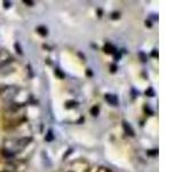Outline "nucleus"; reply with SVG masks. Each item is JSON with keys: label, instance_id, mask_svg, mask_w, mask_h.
Instances as JSON below:
<instances>
[{"label": "nucleus", "instance_id": "obj_15", "mask_svg": "<svg viewBox=\"0 0 183 172\" xmlns=\"http://www.w3.org/2000/svg\"><path fill=\"white\" fill-rule=\"evenodd\" d=\"M12 6V2L11 1H4V7L5 8H9Z\"/></svg>", "mask_w": 183, "mask_h": 172}, {"label": "nucleus", "instance_id": "obj_18", "mask_svg": "<svg viewBox=\"0 0 183 172\" xmlns=\"http://www.w3.org/2000/svg\"><path fill=\"white\" fill-rule=\"evenodd\" d=\"M116 70H117V67L115 66V64H112V66H111V71H112V72H115Z\"/></svg>", "mask_w": 183, "mask_h": 172}, {"label": "nucleus", "instance_id": "obj_13", "mask_svg": "<svg viewBox=\"0 0 183 172\" xmlns=\"http://www.w3.org/2000/svg\"><path fill=\"white\" fill-rule=\"evenodd\" d=\"M23 2H24V4L26 5V6H30V7H31V6H33V5H35V1H31V0H24Z\"/></svg>", "mask_w": 183, "mask_h": 172}, {"label": "nucleus", "instance_id": "obj_10", "mask_svg": "<svg viewBox=\"0 0 183 172\" xmlns=\"http://www.w3.org/2000/svg\"><path fill=\"white\" fill-rule=\"evenodd\" d=\"M99 112H100V108L97 107V106H94V107L91 109V114L93 115V116L96 117L97 115H99Z\"/></svg>", "mask_w": 183, "mask_h": 172}, {"label": "nucleus", "instance_id": "obj_11", "mask_svg": "<svg viewBox=\"0 0 183 172\" xmlns=\"http://www.w3.org/2000/svg\"><path fill=\"white\" fill-rule=\"evenodd\" d=\"M120 17V13H118V12H115V13H112L111 14V18L112 20H117V18Z\"/></svg>", "mask_w": 183, "mask_h": 172}, {"label": "nucleus", "instance_id": "obj_21", "mask_svg": "<svg viewBox=\"0 0 183 172\" xmlns=\"http://www.w3.org/2000/svg\"><path fill=\"white\" fill-rule=\"evenodd\" d=\"M4 172H6V171H4Z\"/></svg>", "mask_w": 183, "mask_h": 172}, {"label": "nucleus", "instance_id": "obj_5", "mask_svg": "<svg viewBox=\"0 0 183 172\" xmlns=\"http://www.w3.org/2000/svg\"><path fill=\"white\" fill-rule=\"evenodd\" d=\"M123 127H124V130H125V132H126L128 135H132V137H133V135H134V130L132 129V126H130L129 123H127V122H125V120H124V122H123Z\"/></svg>", "mask_w": 183, "mask_h": 172}, {"label": "nucleus", "instance_id": "obj_8", "mask_svg": "<svg viewBox=\"0 0 183 172\" xmlns=\"http://www.w3.org/2000/svg\"><path fill=\"white\" fill-rule=\"evenodd\" d=\"M104 51H106V53H111V54H115V53H116L115 47H113L112 45H110V44H106V47H104Z\"/></svg>", "mask_w": 183, "mask_h": 172}, {"label": "nucleus", "instance_id": "obj_9", "mask_svg": "<svg viewBox=\"0 0 183 172\" xmlns=\"http://www.w3.org/2000/svg\"><path fill=\"white\" fill-rule=\"evenodd\" d=\"M54 139V133H53V131L52 130H48V132H47V134H46V137H45V140L46 141H52Z\"/></svg>", "mask_w": 183, "mask_h": 172}, {"label": "nucleus", "instance_id": "obj_16", "mask_svg": "<svg viewBox=\"0 0 183 172\" xmlns=\"http://www.w3.org/2000/svg\"><path fill=\"white\" fill-rule=\"evenodd\" d=\"M55 74L59 75V76H60V78H64V75L62 74V72H61V71L59 70V69H55Z\"/></svg>", "mask_w": 183, "mask_h": 172}, {"label": "nucleus", "instance_id": "obj_19", "mask_svg": "<svg viewBox=\"0 0 183 172\" xmlns=\"http://www.w3.org/2000/svg\"><path fill=\"white\" fill-rule=\"evenodd\" d=\"M87 75H88V76H93V72H91V71L88 70L87 71Z\"/></svg>", "mask_w": 183, "mask_h": 172}, {"label": "nucleus", "instance_id": "obj_2", "mask_svg": "<svg viewBox=\"0 0 183 172\" xmlns=\"http://www.w3.org/2000/svg\"><path fill=\"white\" fill-rule=\"evenodd\" d=\"M12 61L11 54L6 49H0V68Z\"/></svg>", "mask_w": 183, "mask_h": 172}, {"label": "nucleus", "instance_id": "obj_1", "mask_svg": "<svg viewBox=\"0 0 183 172\" xmlns=\"http://www.w3.org/2000/svg\"><path fill=\"white\" fill-rule=\"evenodd\" d=\"M17 93V88L15 87V86H5L4 91L1 92V94H2V98L5 100H9L11 101L12 99L14 98L15 95Z\"/></svg>", "mask_w": 183, "mask_h": 172}, {"label": "nucleus", "instance_id": "obj_14", "mask_svg": "<svg viewBox=\"0 0 183 172\" xmlns=\"http://www.w3.org/2000/svg\"><path fill=\"white\" fill-rule=\"evenodd\" d=\"M15 48H16V52L20 53V54H22V48H21V46H20V44H18V42H16V44H15Z\"/></svg>", "mask_w": 183, "mask_h": 172}, {"label": "nucleus", "instance_id": "obj_17", "mask_svg": "<svg viewBox=\"0 0 183 172\" xmlns=\"http://www.w3.org/2000/svg\"><path fill=\"white\" fill-rule=\"evenodd\" d=\"M97 172H110V171L106 168H100L99 170H97Z\"/></svg>", "mask_w": 183, "mask_h": 172}, {"label": "nucleus", "instance_id": "obj_12", "mask_svg": "<svg viewBox=\"0 0 183 172\" xmlns=\"http://www.w3.org/2000/svg\"><path fill=\"white\" fill-rule=\"evenodd\" d=\"M67 108H72V107H74V105H77L74 101H67Z\"/></svg>", "mask_w": 183, "mask_h": 172}, {"label": "nucleus", "instance_id": "obj_3", "mask_svg": "<svg viewBox=\"0 0 183 172\" xmlns=\"http://www.w3.org/2000/svg\"><path fill=\"white\" fill-rule=\"evenodd\" d=\"M40 156H41V161H42L44 166H46V168H50V166H52V161H50L48 154H47L45 150H42Z\"/></svg>", "mask_w": 183, "mask_h": 172}, {"label": "nucleus", "instance_id": "obj_20", "mask_svg": "<svg viewBox=\"0 0 183 172\" xmlns=\"http://www.w3.org/2000/svg\"><path fill=\"white\" fill-rule=\"evenodd\" d=\"M68 172H73V171H68Z\"/></svg>", "mask_w": 183, "mask_h": 172}, {"label": "nucleus", "instance_id": "obj_6", "mask_svg": "<svg viewBox=\"0 0 183 172\" xmlns=\"http://www.w3.org/2000/svg\"><path fill=\"white\" fill-rule=\"evenodd\" d=\"M1 155H2L4 157H6V158H11V157H13V156H14L15 153H13L12 150L7 149V148H4V149H1Z\"/></svg>", "mask_w": 183, "mask_h": 172}, {"label": "nucleus", "instance_id": "obj_7", "mask_svg": "<svg viewBox=\"0 0 183 172\" xmlns=\"http://www.w3.org/2000/svg\"><path fill=\"white\" fill-rule=\"evenodd\" d=\"M37 32H38L40 36H42V37H45V36L48 35V30H47V28H46V27H44V25H40V27H38V28H37Z\"/></svg>", "mask_w": 183, "mask_h": 172}, {"label": "nucleus", "instance_id": "obj_4", "mask_svg": "<svg viewBox=\"0 0 183 172\" xmlns=\"http://www.w3.org/2000/svg\"><path fill=\"white\" fill-rule=\"evenodd\" d=\"M106 100L108 103H110L111 106H117L118 105V102H119V100H118V96L115 94H106Z\"/></svg>", "mask_w": 183, "mask_h": 172}]
</instances>
